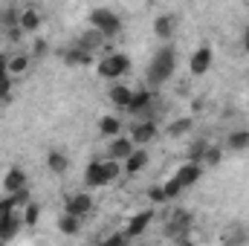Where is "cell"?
<instances>
[{"label":"cell","instance_id":"3","mask_svg":"<svg viewBox=\"0 0 249 246\" xmlns=\"http://www.w3.org/2000/svg\"><path fill=\"white\" fill-rule=\"evenodd\" d=\"M194 226V214L186 209H174L165 226V238H171L174 244H188V232Z\"/></svg>","mask_w":249,"mask_h":246},{"label":"cell","instance_id":"35","mask_svg":"<svg viewBox=\"0 0 249 246\" xmlns=\"http://www.w3.org/2000/svg\"><path fill=\"white\" fill-rule=\"evenodd\" d=\"M0 96H3L6 102L12 99V75H9V72H6V75H0Z\"/></svg>","mask_w":249,"mask_h":246},{"label":"cell","instance_id":"8","mask_svg":"<svg viewBox=\"0 0 249 246\" xmlns=\"http://www.w3.org/2000/svg\"><path fill=\"white\" fill-rule=\"evenodd\" d=\"M20 226H23V214H18V209H9V211L0 217V244L15 241L18 232H20Z\"/></svg>","mask_w":249,"mask_h":246},{"label":"cell","instance_id":"15","mask_svg":"<svg viewBox=\"0 0 249 246\" xmlns=\"http://www.w3.org/2000/svg\"><path fill=\"white\" fill-rule=\"evenodd\" d=\"M174 177L180 180V185H183V188H191L194 183H200V177H203V165H200V162H191V159H188L186 165H183V168H180V171L174 174Z\"/></svg>","mask_w":249,"mask_h":246},{"label":"cell","instance_id":"18","mask_svg":"<svg viewBox=\"0 0 249 246\" xmlns=\"http://www.w3.org/2000/svg\"><path fill=\"white\" fill-rule=\"evenodd\" d=\"M32 53H18V55H12L9 61H6V70H9V75H23L29 67H32Z\"/></svg>","mask_w":249,"mask_h":246},{"label":"cell","instance_id":"6","mask_svg":"<svg viewBox=\"0 0 249 246\" xmlns=\"http://www.w3.org/2000/svg\"><path fill=\"white\" fill-rule=\"evenodd\" d=\"M212 61H214V50H212L209 44L197 47V50L191 53V58H188V70H191V75H206V72L212 70Z\"/></svg>","mask_w":249,"mask_h":246},{"label":"cell","instance_id":"31","mask_svg":"<svg viewBox=\"0 0 249 246\" xmlns=\"http://www.w3.org/2000/svg\"><path fill=\"white\" fill-rule=\"evenodd\" d=\"M206 148H209V142H206V139H197V142H194V145L188 148V159H191V162H200V165H203V154H206Z\"/></svg>","mask_w":249,"mask_h":246},{"label":"cell","instance_id":"22","mask_svg":"<svg viewBox=\"0 0 249 246\" xmlns=\"http://www.w3.org/2000/svg\"><path fill=\"white\" fill-rule=\"evenodd\" d=\"M20 29H23L26 35H35V32L41 29V15H38L35 9H23V12H20Z\"/></svg>","mask_w":249,"mask_h":246},{"label":"cell","instance_id":"1","mask_svg":"<svg viewBox=\"0 0 249 246\" xmlns=\"http://www.w3.org/2000/svg\"><path fill=\"white\" fill-rule=\"evenodd\" d=\"M174 70H177V50H174L171 44H162V47L154 53V58L148 61L145 84H148V87H160V84H165V81L174 75Z\"/></svg>","mask_w":249,"mask_h":246},{"label":"cell","instance_id":"7","mask_svg":"<svg viewBox=\"0 0 249 246\" xmlns=\"http://www.w3.org/2000/svg\"><path fill=\"white\" fill-rule=\"evenodd\" d=\"M151 105H154V93H151V87L145 84V87L133 90V99H130V105H127V113H133V116H139V119H148Z\"/></svg>","mask_w":249,"mask_h":246},{"label":"cell","instance_id":"38","mask_svg":"<svg viewBox=\"0 0 249 246\" xmlns=\"http://www.w3.org/2000/svg\"><path fill=\"white\" fill-rule=\"evenodd\" d=\"M6 61H9V55H3V53H0V75H6V72H9V70H6Z\"/></svg>","mask_w":249,"mask_h":246},{"label":"cell","instance_id":"14","mask_svg":"<svg viewBox=\"0 0 249 246\" xmlns=\"http://www.w3.org/2000/svg\"><path fill=\"white\" fill-rule=\"evenodd\" d=\"M133 148H136V142L130 139V133H127V136H124V133H119V136H113V139H110L107 157H113V159H124Z\"/></svg>","mask_w":249,"mask_h":246},{"label":"cell","instance_id":"2","mask_svg":"<svg viewBox=\"0 0 249 246\" xmlns=\"http://www.w3.org/2000/svg\"><path fill=\"white\" fill-rule=\"evenodd\" d=\"M122 177V159H93L87 168H84V183L87 188H105V185L116 183Z\"/></svg>","mask_w":249,"mask_h":246},{"label":"cell","instance_id":"23","mask_svg":"<svg viewBox=\"0 0 249 246\" xmlns=\"http://www.w3.org/2000/svg\"><path fill=\"white\" fill-rule=\"evenodd\" d=\"M174 18L171 15H157V20H154V32H157V38H162V41H168L171 35H174Z\"/></svg>","mask_w":249,"mask_h":246},{"label":"cell","instance_id":"32","mask_svg":"<svg viewBox=\"0 0 249 246\" xmlns=\"http://www.w3.org/2000/svg\"><path fill=\"white\" fill-rule=\"evenodd\" d=\"M12 200H15V206H18V209H23V206L32 200V191H29V185H23L20 191H15V194H12Z\"/></svg>","mask_w":249,"mask_h":246},{"label":"cell","instance_id":"29","mask_svg":"<svg viewBox=\"0 0 249 246\" xmlns=\"http://www.w3.org/2000/svg\"><path fill=\"white\" fill-rule=\"evenodd\" d=\"M38 217H41V206L29 200V203L23 206V226H35V223H38Z\"/></svg>","mask_w":249,"mask_h":246},{"label":"cell","instance_id":"16","mask_svg":"<svg viewBox=\"0 0 249 246\" xmlns=\"http://www.w3.org/2000/svg\"><path fill=\"white\" fill-rule=\"evenodd\" d=\"M23 185H26V171H23V168L12 165V168L3 174V191H6V194H15V191H20Z\"/></svg>","mask_w":249,"mask_h":246},{"label":"cell","instance_id":"17","mask_svg":"<svg viewBox=\"0 0 249 246\" xmlns=\"http://www.w3.org/2000/svg\"><path fill=\"white\" fill-rule=\"evenodd\" d=\"M107 99H110V105H113V107L127 110V105H130V99H133V90H130L127 84H113V87H110V93H107Z\"/></svg>","mask_w":249,"mask_h":246},{"label":"cell","instance_id":"24","mask_svg":"<svg viewBox=\"0 0 249 246\" xmlns=\"http://www.w3.org/2000/svg\"><path fill=\"white\" fill-rule=\"evenodd\" d=\"M99 133L107 136V139L119 136V133H122V119H119V116H102V119H99Z\"/></svg>","mask_w":249,"mask_h":246},{"label":"cell","instance_id":"19","mask_svg":"<svg viewBox=\"0 0 249 246\" xmlns=\"http://www.w3.org/2000/svg\"><path fill=\"white\" fill-rule=\"evenodd\" d=\"M55 226H58V232H61V235L72 238V235H78V232H81V217H75V214L64 211L61 217L55 220Z\"/></svg>","mask_w":249,"mask_h":246},{"label":"cell","instance_id":"30","mask_svg":"<svg viewBox=\"0 0 249 246\" xmlns=\"http://www.w3.org/2000/svg\"><path fill=\"white\" fill-rule=\"evenodd\" d=\"M162 191H165V200H177L186 188L180 185V180H177V177H171V180H165V183H162Z\"/></svg>","mask_w":249,"mask_h":246},{"label":"cell","instance_id":"4","mask_svg":"<svg viewBox=\"0 0 249 246\" xmlns=\"http://www.w3.org/2000/svg\"><path fill=\"white\" fill-rule=\"evenodd\" d=\"M127 70H130V58H127L124 53H110V55H102V61L96 64L99 78H107V81H119Z\"/></svg>","mask_w":249,"mask_h":246},{"label":"cell","instance_id":"5","mask_svg":"<svg viewBox=\"0 0 249 246\" xmlns=\"http://www.w3.org/2000/svg\"><path fill=\"white\" fill-rule=\"evenodd\" d=\"M90 26L99 29L105 38H116L122 32V18L110 9H93L90 12Z\"/></svg>","mask_w":249,"mask_h":246},{"label":"cell","instance_id":"34","mask_svg":"<svg viewBox=\"0 0 249 246\" xmlns=\"http://www.w3.org/2000/svg\"><path fill=\"white\" fill-rule=\"evenodd\" d=\"M148 200H151L154 206H160V203H168V200H165V191H162V185H154V188H148Z\"/></svg>","mask_w":249,"mask_h":246},{"label":"cell","instance_id":"40","mask_svg":"<svg viewBox=\"0 0 249 246\" xmlns=\"http://www.w3.org/2000/svg\"><path fill=\"white\" fill-rule=\"evenodd\" d=\"M3 105H6V99H3V96H0V107H3Z\"/></svg>","mask_w":249,"mask_h":246},{"label":"cell","instance_id":"10","mask_svg":"<svg viewBox=\"0 0 249 246\" xmlns=\"http://www.w3.org/2000/svg\"><path fill=\"white\" fill-rule=\"evenodd\" d=\"M157 133H160V124L154 122L151 116H148V119H139V122L130 127V139H133L136 145H148V142H154Z\"/></svg>","mask_w":249,"mask_h":246},{"label":"cell","instance_id":"28","mask_svg":"<svg viewBox=\"0 0 249 246\" xmlns=\"http://www.w3.org/2000/svg\"><path fill=\"white\" fill-rule=\"evenodd\" d=\"M220 159H223V148L209 142V148L203 154V168H214V165H220Z\"/></svg>","mask_w":249,"mask_h":246},{"label":"cell","instance_id":"37","mask_svg":"<svg viewBox=\"0 0 249 246\" xmlns=\"http://www.w3.org/2000/svg\"><path fill=\"white\" fill-rule=\"evenodd\" d=\"M47 53V41L44 38H35V47H32V58H41Z\"/></svg>","mask_w":249,"mask_h":246},{"label":"cell","instance_id":"36","mask_svg":"<svg viewBox=\"0 0 249 246\" xmlns=\"http://www.w3.org/2000/svg\"><path fill=\"white\" fill-rule=\"evenodd\" d=\"M6 35H9V41H12V44H18V41H23V35H26V32H23L20 26H12V29H6Z\"/></svg>","mask_w":249,"mask_h":246},{"label":"cell","instance_id":"13","mask_svg":"<svg viewBox=\"0 0 249 246\" xmlns=\"http://www.w3.org/2000/svg\"><path fill=\"white\" fill-rule=\"evenodd\" d=\"M61 58L67 67H90L93 64V53L90 50H84V47H78V44H72L70 50H64Z\"/></svg>","mask_w":249,"mask_h":246},{"label":"cell","instance_id":"25","mask_svg":"<svg viewBox=\"0 0 249 246\" xmlns=\"http://www.w3.org/2000/svg\"><path fill=\"white\" fill-rule=\"evenodd\" d=\"M47 168H50L53 174H67V168H70L67 154H64V151H50V154H47Z\"/></svg>","mask_w":249,"mask_h":246},{"label":"cell","instance_id":"33","mask_svg":"<svg viewBox=\"0 0 249 246\" xmlns=\"http://www.w3.org/2000/svg\"><path fill=\"white\" fill-rule=\"evenodd\" d=\"M235 241H249V232L241 229V226H235L229 235H223V244H235Z\"/></svg>","mask_w":249,"mask_h":246},{"label":"cell","instance_id":"9","mask_svg":"<svg viewBox=\"0 0 249 246\" xmlns=\"http://www.w3.org/2000/svg\"><path fill=\"white\" fill-rule=\"evenodd\" d=\"M148 159H151V157H148V148H145V145H136V148L122 159V171L127 177H133V174H139V171L148 168Z\"/></svg>","mask_w":249,"mask_h":246},{"label":"cell","instance_id":"21","mask_svg":"<svg viewBox=\"0 0 249 246\" xmlns=\"http://www.w3.org/2000/svg\"><path fill=\"white\" fill-rule=\"evenodd\" d=\"M105 41H107V38H105L99 29H93V26H90V29H87V32H84V35H81L75 44H78V47H84V50H90V53H96V50H99Z\"/></svg>","mask_w":249,"mask_h":246},{"label":"cell","instance_id":"12","mask_svg":"<svg viewBox=\"0 0 249 246\" xmlns=\"http://www.w3.org/2000/svg\"><path fill=\"white\" fill-rule=\"evenodd\" d=\"M151 220H154V209H145V211L133 214V217H130V223H127V229H124V238H127V241L139 238V235L151 226Z\"/></svg>","mask_w":249,"mask_h":246},{"label":"cell","instance_id":"20","mask_svg":"<svg viewBox=\"0 0 249 246\" xmlns=\"http://www.w3.org/2000/svg\"><path fill=\"white\" fill-rule=\"evenodd\" d=\"M188 130H194V119H191V116L171 119V122H168V127H165V133H168L171 139H180V136H186Z\"/></svg>","mask_w":249,"mask_h":246},{"label":"cell","instance_id":"27","mask_svg":"<svg viewBox=\"0 0 249 246\" xmlns=\"http://www.w3.org/2000/svg\"><path fill=\"white\" fill-rule=\"evenodd\" d=\"M0 26H3V29L20 26V9H15V6H3V9H0Z\"/></svg>","mask_w":249,"mask_h":246},{"label":"cell","instance_id":"26","mask_svg":"<svg viewBox=\"0 0 249 246\" xmlns=\"http://www.w3.org/2000/svg\"><path fill=\"white\" fill-rule=\"evenodd\" d=\"M226 148L235 151V154H238V151H247L249 148V130L247 127H244V130H232V133L226 136Z\"/></svg>","mask_w":249,"mask_h":246},{"label":"cell","instance_id":"39","mask_svg":"<svg viewBox=\"0 0 249 246\" xmlns=\"http://www.w3.org/2000/svg\"><path fill=\"white\" fill-rule=\"evenodd\" d=\"M244 47H247V53H249V26H247V32H244Z\"/></svg>","mask_w":249,"mask_h":246},{"label":"cell","instance_id":"11","mask_svg":"<svg viewBox=\"0 0 249 246\" xmlns=\"http://www.w3.org/2000/svg\"><path fill=\"white\" fill-rule=\"evenodd\" d=\"M67 211L75 214V217H87L93 211V197L87 191H78V194H70L67 197Z\"/></svg>","mask_w":249,"mask_h":246}]
</instances>
